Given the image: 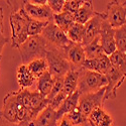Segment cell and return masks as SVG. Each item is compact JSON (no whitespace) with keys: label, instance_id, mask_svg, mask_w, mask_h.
<instances>
[{"label":"cell","instance_id":"cell-21","mask_svg":"<svg viewBox=\"0 0 126 126\" xmlns=\"http://www.w3.org/2000/svg\"><path fill=\"white\" fill-rule=\"evenodd\" d=\"M54 83H55V80H54V77H52L49 72H46L45 74H43L40 77L37 78V91L41 94L43 96L45 97H47L51 90H52V87H54Z\"/></svg>","mask_w":126,"mask_h":126},{"label":"cell","instance_id":"cell-24","mask_svg":"<svg viewBox=\"0 0 126 126\" xmlns=\"http://www.w3.org/2000/svg\"><path fill=\"white\" fill-rule=\"evenodd\" d=\"M27 68L36 79L48 71V65H47V59H37L30 62L27 65Z\"/></svg>","mask_w":126,"mask_h":126},{"label":"cell","instance_id":"cell-6","mask_svg":"<svg viewBox=\"0 0 126 126\" xmlns=\"http://www.w3.org/2000/svg\"><path fill=\"white\" fill-rule=\"evenodd\" d=\"M108 81L105 75L81 68L77 91H79V93L82 95V94L98 91L106 87Z\"/></svg>","mask_w":126,"mask_h":126},{"label":"cell","instance_id":"cell-40","mask_svg":"<svg viewBox=\"0 0 126 126\" xmlns=\"http://www.w3.org/2000/svg\"><path fill=\"white\" fill-rule=\"evenodd\" d=\"M0 61H1V58H0Z\"/></svg>","mask_w":126,"mask_h":126},{"label":"cell","instance_id":"cell-2","mask_svg":"<svg viewBox=\"0 0 126 126\" xmlns=\"http://www.w3.org/2000/svg\"><path fill=\"white\" fill-rule=\"evenodd\" d=\"M0 115L9 122L22 124L24 126H26L30 121H32L30 112L19 101L17 91L9 92L4 97Z\"/></svg>","mask_w":126,"mask_h":126},{"label":"cell","instance_id":"cell-22","mask_svg":"<svg viewBox=\"0 0 126 126\" xmlns=\"http://www.w3.org/2000/svg\"><path fill=\"white\" fill-rule=\"evenodd\" d=\"M54 22L58 27H60L63 31L67 33L70 27L75 23L74 14H71L69 12H61L59 14H54Z\"/></svg>","mask_w":126,"mask_h":126},{"label":"cell","instance_id":"cell-4","mask_svg":"<svg viewBox=\"0 0 126 126\" xmlns=\"http://www.w3.org/2000/svg\"><path fill=\"white\" fill-rule=\"evenodd\" d=\"M48 72L54 78H65V76L72 70H75L73 65L69 62L66 51L49 45L46 56Z\"/></svg>","mask_w":126,"mask_h":126},{"label":"cell","instance_id":"cell-39","mask_svg":"<svg viewBox=\"0 0 126 126\" xmlns=\"http://www.w3.org/2000/svg\"><path fill=\"white\" fill-rule=\"evenodd\" d=\"M81 126H91V124L89 123V121L86 123V124H83V125H81Z\"/></svg>","mask_w":126,"mask_h":126},{"label":"cell","instance_id":"cell-10","mask_svg":"<svg viewBox=\"0 0 126 126\" xmlns=\"http://www.w3.org/2000/svg\"><path fill=\"white\" fill-rule=\"evenodd\" d=\"M106 18H107V15L105 13V11L97 12L96 15L93 18H91L85 24V32H84V38L82 41L83 47L88 46L91 41H93L96 37L100 35L102 24Z\"/></svg>","mask_w":126,"mask_h":126},{"label":"cell","instance_id":"cell-38","mask_svg":"<svg viewBox=\"0 0 126 126\" xmlns=\"http://www.w3.org/2000/svg\"><path fill=\"white\" fill-rule=\"evenodd\" d=\"M29 2L36 5H45V4H47V0H30Z\"/></svg>","mask_w":126,"mask_h":126},{"label":"cell","instance_id":"cell-9","mask_svg":"<svg viewBox=\"0 0 126 126\" xmlns=\"http://www.w3.org/2000/svg\"><path fill=\"white\" fill-rule=\"evenodd\" d=\"M107 21L115 29L126 24V1L113 0L107 4Z\"/></svg>","mask_w":126,"mask_h":126},{"label":"cell","instance_id":"cell-12","mask_svg":"<svg viewBox=\"0 0 126 126\" xmlns=\"http://www.w3.org/2000/svg\"><path fill=\"white\" fill-rule=\"evenodd\" d=\"M100 45L105 52V55L110 57L117 50L116 44H115V36H114V28L109 24L107 18L104 20L102 24V29L99 35Z\"/></svg>","mask_w":126,"mask_h":126},{"label":"cell","instance_id":"cell-11","mask_svg":"<svg viewBox=\"0 0 126 126\" xmlns=\"http://www.w3.org/2000/svg\"><path fill=\"white\" fill-rule=\"evenodd\" d=\"M108 84L106 86V92H105V100L107 99H115L117 96V91L122 86V84L126 80V75L118 71L111 66L109 72L106 75Z\"/></svg>","mask_w":126,"mask_h":126},{"label":"cell","instance_id":"cell-5","mask_svg":"<svg viewBox=\"0 0 126 126\" xmlns=\"http://www.w3.org/2000/svg\"><path fill=\"white\" fill-rule=\"evenodd\" d=\"M17 96L21 104L30 112L32 120L48 106V99L41 95L38 91L19 89L17 91Z\"/></svg>","mask_w":126,"mask_h":126},{"label":"cell","instance_id":"cell-33","mask_svg":"<svg viewBox=\"0 0 126 126\" xmlns=\"http://www.w3.org/2000/svg\"><path fill=\"white\" fill-rule=\"evenodd\" d=\"M66 0H47V5L51 9L54 14H59L63 12Z\"/></svg>","mask_w":126,"mask_h":126},{"label":"cell","instance_id":"cell-23","mask_svg":"<svg viewBox=\"0 0 126 126\" xmlns=\"http://www.w3.org/2000/svg\"><path fill=\"white\" fill-rule=\"evenodd\" d=\"M85 48V54H86V59H100L105 55V52L100 45V40H99V36L96 37L93 41L84 47Z\"/></svg>","mask_w":126,"mask_h":126},{"label":"cell","instance_id":"cell-15","mask_svg":"<svg viewBox=\"0 0 126 126\" xmlns=\"http://www.w3.org/2000/svg\"><path fill=\"white\" fill-rule=\"evenodd\" d=\"M59 122L57 111L47 106L26 126H59Z\"/></svg>","mask_w":126,"mask_h":126},{"label":"cell","instance_id":"cell-27","mask_svg":"<svg viewBox=\"0 0 126 126\" xmlns=\"http://www.w3.org/2000/svg\"><path fill=\"white\" fill-rule=\"evenodd\" d=\"M48 21H41V20H36L29 17L28 24H27V32L28 36H35L40 35L43 33L45 27L47 25Z\"/></svg>","mask_w":126,"mask_h":126},{"label":"cell","instance_id":"cell-19","mask_svg":"<svg viewBox=\"0 0 126 126\" xmlns=\"http://www.w3.org/2000/svg\"><path fill=\"white\" fill-rule=\"evenodd\" d=\"M96 13H97V11L94 10L93 1H91V0L85 1V3H84L81 6V8L74 14L75 22L85 25L91 18H93L96 15Z\"/></svg>","mask_w":126,"mask_h":126},{"label":"cell","instance_id":"cell-35","mask_svg":"<svg viewBox=\"0 0 126 126\" xmlns=\"http://www.w3.org/2000/svg\"><path fill=\"white\" fill-rule=\"evenodd\" d=\"M0 126H24L22 124H15V123H11L7 121L6 119H4L1 115H0Z\"/></svg>","mask_w":126,"mask_h":126},{"label":"cell","instance_id":"cell-18","mask_svg":"<svg viewBox=\"0 0 126 126\" xmlns=\"http://www.w3.org/2000/svg\"><path fill=\"white\" fill-rule=\"evenodd\" d=\"M16 80L20 89H27L37 80L28 70L27 65H19L16 69Z\"/></svg>","mask_w":126,"mask_h":126},{"label":"cell","instance_id":"cell-34","mask_svg":"<svg viewBox=\"0 0 126 126\" xmlns=\"http://www.w3.org/2000/svg\"><path fill=\"white\" fill-rule=\"evenodd\" d=\"M8 43H9V38L5 36L3 32H0V58H2V50Z\"/></svg>","mask_w":126,"mask_h":126},{"label":"cell","instance_id":"cell-13","mask_svg":"<svg viewBox=\"0 0 126 126\" xmlns=\"http://www.w3.org/2000/svg\"><path fill=\"white\" fill-rule=\"evenodd\" d=\"M24 10L29 17L41 20V21H50L54 19V12L47 4L45 5H36L32 4L29 1H24Z\"/></svg>","mask_w":126,"mask_h":126},{"label":"cell","instance_id":"cell-28","mask_svg":"<svg viewBox=\"0 0 126 126\" xmlns=\"http://www.w3.org/2000/svg\"><path fill=\"white\" fill-rule=\"evenodd\" d=\"M115 44L117 50L126 54V24L114 29Z\"/></svg>","mask_w":126,"mask_h":126},{"label":"cell","instance_id":"cell-26","mask_svg":"<svg viewBox=\"0 0 126 126\" xmlns=\"http://www.w3.org/2000/svg\"><path fill=\"white\" fill-rule=\"evenodd\" d=\"M109 59L113 68L117 69L124 75H126V54L116 50L109 57Z\"/></svg>","mask_w":126,"mask_h":126},{"label":"cell","instance_id":"cell-17","mask_svg":"<svg viewBox=\"0 0 126 126\" xmlns=\"http://www.w3.org/2000/svg\"><path fill=\"white\" fill-rule=\"evenodd\" d=\"M80 96H81V94L79 93V91H76L73 93L72 95H70L66 98V100L61 105V107L57 110V116H58L59 121L64 117L65 115L69 114L70 112L74 111L75 109L78 108Z\"/></svg>","mask_w":126,"mask_h":126},{"label":"cell","instance_id":"cell-1","mask_svg":"<svg viewBox=\"0 0 126 126\" xmlns=\"http://www.w3.org/2000/svg\"><path fill=\"white\" fill-rule=\"evenodd\" d=\"M11 8L9 23L11 28V47L19 48L29 37L27 32V24L29 16L24 10V1H6Z\"/></svg>","mask_w":126,"mask_h":126},{"label":"cell","instance_id":"cell-8","mask_svg":"<svg viewBox=\"0 0 126 126\" xmlns=\"http://www.w3.org/2000/svg\"><path fill=\"white\" fill-rule=\"evenodd\" d=\"M41 35L48 43V45L59 48L66 49L72 44V41L69 39L67 33L56 25L54 20L48 21Z\"/></svg>","mask_w":126,"mask_h":126},{"label":"cell","instance_id":"cell-14","mask_svg":"<svg viewBox=\"0 0 126 126\" xmlns=\"http://www.w3.org/2000/svg\"><path fill=\"white\" fill-rule=\"evenodd\" d=\"M65 51L69 62L73 65V67L75 69H81L86 60L85 48L82 46V44L72 43L65 49Z\"/></svg>","mask_w":126,"mask_h":126},{"label":"cell","instance_id":"cell-30","mask_svg":"<svg viewBox=\"0 0 126 126\" xmlns=\"http://www.w3.org/2000/svg\"><path fill=\"white\" fill-rule=\"evenodd\" d=\"M84 3H85V0H66L63 11L75 14Z\"/></svg>","mask_w":126,"mask_h":126},{"label":"cell","instance_id":"cell-3","mask_svg":"<svg viewBox=\"0 0 126 126\" xmlns=\"http://www.w3.org/2000/svg\"><path fill=\"white\" fill-rule=\"evenodd\" d=\"M48 47V43L41 34L29 36L18 48L23 65H28L37 59H46Z\"/></svg>","mask_w":126,"mask_h":126},{"label":"cell","instance_id":"cell-36","mask_svg":"<svg viewBox=\"0 0 126 126\" xmlns=\"http://www.w3.org/2000/svg\"><path fill=\"white\" fill-rule=\"evenodd\" d=\"M59 126H73V124H72V122L70 121V119L65 115V116L60 120V122H59Z\"/></svg>","mask_w":126,"mask_h":126},{"label":"cell","instance_id":"cell-29","mask_svg":"<svg viewBox=\"0 0 126 126\" xmlns=\"http://www.w3.org/2000/svg\"><path fill=\"white\" fill-rule=\"evenodd\" d=\"M66 116L70 119L73 126H81V125L86 124L88 122V117L86 115H84L78 108L75 109L74 111L70 112L69 114H67Z\"/></svg>","mask_w":126,"mask_h":126},{"label":"cell","instance_id":"cell-25","mask_svg":"<svg viewBox=\"0 0 126 126\" xmlns=\"http://www.w3.org/2000/svg\"><path fill=\"white\" fill-rule=\"evenodd\" d=\"M84 32H85V25L75 22L68 30L67 35L72 43L82 44L84 38Z\"/></svg>","mask_w":126,"mask_h":126},{"label":"cell","instance_id":"cell-37","mask_svg":"<svg viewBox=\"0 0 126 126\" xmlns=\"http://www.w3.org/2000/svg\"><path fill=\"white\" fill-rule=\"evenodd\" d=\"M3 18H4L3 8L0 7V32H3Z\"/></svg>","mask_w":126,"mask_h":126},{"label":"cell","instance_id":"cell-20","mask_svg":"<svg viewBox=\"0 0 126 126\" xmlns=\"http://www.w3.org/2000/svg\"><path fill=\"white\" fill-rule=\"evenodd\" d=\"M80 71L81 69L72 70L64 78V91L68 96L72 95L73 93L77 91L80 78Z\"/></svg>","mask_w":126,"mask_h":126},{"label":"cell","instance_id":"cell-31","mask_svg":"<svg viewBox=\"0 0 126 126\" xmlns=\"http://www.w3.org/2000/svg\"><path fill=\"white\" fill-rule=\"evenodd\" d=\"M67 97H68V95L65 93L64 89H63V91L60 92L56 97H54L51 100H48V107H50L51 109H54V110L57 111L61 107V105L63 104V102L66 100Z\"/></svg>","mask_w":126,"mask_h":126},{"label":"cell","instance_id":"cell-16","mask_svg":"<svg viewBox=\"0 0 126 126\" xmlns=\"http://www.w3.org/2000/svg\"><path fill=\"white\" fill-rule=\"evenodd\" d=\"M88 121L92 126H113V119L111 115L101 108L94 110L89 116Z\"/></svg>","mask_w":126,"mask_h":126},{"label":"cell","instance_id":"cell-7","mask_svg":"<svg viewBox=\"0 0 126 126\" xmlns=\"http://www.w3.org/2000/svg\"><path fill=\"white\" fill-rule=\"evenodd\" d=\"M105 92H106V87L95 92L82 94L79 99L78 109L88 117L95 109L103 107L105 101Z\"/></svg>","mask_w":126,"mask_h":126},{"label":"cell","instance_id":"cell-32","mask_svg":"<svg viewBox=\"0 0 126 126\" xmlns=\"http://www.w3.org/2000/svg\"><path fill=\"white\" fill-rule=\"evenodd\" d=\"M55 83H54V87L50 92V94L47 97L48 100H51L54 97H56L60 92L63 91L64 89V78H54Z\"/></svg>","mask_w":126,"mask_h":126}]
</instances>
